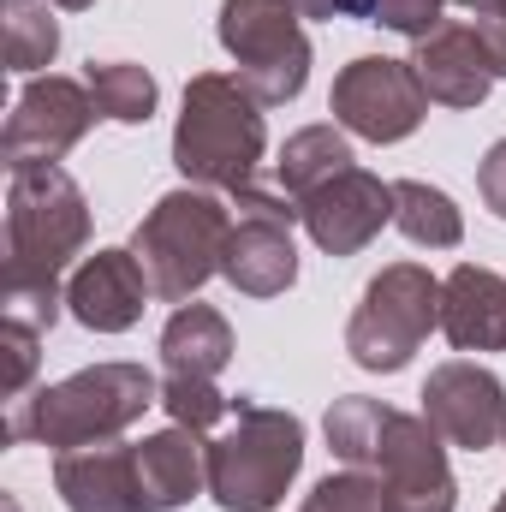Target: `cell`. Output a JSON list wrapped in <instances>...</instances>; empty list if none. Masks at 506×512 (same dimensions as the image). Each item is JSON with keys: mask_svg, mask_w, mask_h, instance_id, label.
Returning <instances> with one entry per match:
<instances>
[{"mask_svg": "<svg viewBox=\"0 0 506 512\" xmlns=\"http://www.w3.org/2000/svg\"><path fill=\"white\" fill-rule=\"evenodd\" d=\"M149 405H161V382L143 364L108 358V364L72 370L66 382H48L36 393H24V399H12L6 441H36V447H54V453L120 441L131 423H143Z\"/></svg>", "mask_w": 506, "mask_h": 512, "instance_id": "6da1fadb", "label": "cell"}, {"mask_svg": "<svg viewBox=\"0 0 506 512\" xmlns=\"http://www.w3.org/2000/svg\"><path fill=\"white\" fill-rule=\"evenodd\" d=\"M262 155H268V120L262 102L239 84V72H197L185 84L179 126H173V167L185 173V185L239 197L262 185L256 179Z\"/></svg>", "mask_w": 506, "mask_h": 512, "instance_id": "7a4b0ae2", "label": "cell"}, {"mask_svg": "<svg viewBox=\"0 0 506 512\" xmlns=\"http://www.w3.org/2000/svg\"><path fill=\"white\" fill-rule=\"evenodd\" d=\"M304 471V423L251 393L233 399V423L209 441V495L221 512H274Z\"/></svg>", "mask_w": 506, "mask_h": 512, "instance_id": "3957f363", "label": "cell"}, {"mask_svg": "<svg viewBox=\"0 0 506 512\" xmlns=\"http://www.w3.org/2000/svg\"><path fill=\"white\" fill-rule=\"evenodd\" d=\"M227 239H233V209L215 191L179 185V191L155 197V209L137 221L131 256L143 262V274H149L161 304H191L221 274Z\"/></svg>", "mask_w": 506, "mask_h": 512, "instance_id": "277c9868", "label": "cell"}, {"mask_svg": "<svg viewBox=\"0 0 506 512\" xmlns=\"http://www.w3.org/2000/svg\"><path fill=\"white\" fill-rule=\"evenodd\" d=\"M90 256V197L66 167L6 179V274L60 280Z\"/></svg>", "mask_w": 506, "mask_h": 512, "instance_id": "5b68a950", "label": "cell"}, {"mask_svg": "<svg viewBox=\"0 0 506 512\" xmlns=\"http://www.w3.org/2000/svg\"><path fill=\"white\" fill-rule=\"evenodd\" d=\"M435 328H441V280L423 262H387L346 322V352L370 376H399Z\"/></svg>", "mask_w": 506, "mask_h": 512, "instance_id": "8992f818", "label": "cell"}, {"mask_svg": "<svg viewBox=\"0 0 506 512\" xmlns=\"http://www.w3.org/2000/svg\"><path fill=\"white\" fill-rule=\"evenodd\" d=\"M215 36L239 66V84L262 108H286L304 96L316 54L304 36V12L292 0H221Z\"/></svg>", "mask_w": 506, "mask_h": 512, "instance_id": "52a82bcc", "label": "cell"}, {"mask_svg": "<svg viewBox=\"0 0 506 512\" xmlns=\"http://www.w3.org/2000/svg\"><path fill=\"white\" fill-rule=\"evenodd\" d=\"M96 96L84 78H66V72H36L0 131V155H6V173H24V167H60V155H72L90 126H96Z\"/></svg>", "mask_w": 506, "mask_h": 512, "instance_id": "ba28073f", "label": "cell"}, {"mask_svg": "<svg viewBox=\"0 0 506 512\" xmlns=\"http://www.w3.org/2000/svg\"><path fill=\"white\" fill-rule=\"evenodd\" d=\"M328 114L340 131H352L364 143H405L429 120V90L411 60L358 54L352 66H340V78L328 90Z\"/></svg>", "mask_w": 506, "mask_h": 512, "instance_id": "9c48e42d", "label": "cell"}, {"mask_svg": "<svg viewBox=\"0 0 506 512\" xmlns=\"http://www.w3.org/2000/svg\"><path fill=\"white\" fill-rule=\"evenodd\" d=\"M417 399H423V417L435 423V435L447 447H465V453L506 447V382L489 364L447 358V364L429 370Z\"/></svg>", "mask_w": 506, "mask_h": 512, "instance_id": "30bf717a", "label": "cell"}, {"mask_svg": "<svg viewBox=\"0 0 506 512\" xmlns=\"http://www.w3.org/2000/svg\"><path fill=\"white\" fill-rule=\"evenodd\" d=\"M376 477L387 489V512H453L459 483L447 465V441L423 411H393L387 441H381Z\"/></svg>", "mask_w": 506, "mask_h": 512, "instance_id": "8fae6325", "label": "cell"}, {"mask_svg": "<svg viewBox=\"0 0 506 512\" xmlns=\"http://www.w3.org/2000/svg\"><path fill=\"white\" fill-rule=\"evenodd\" d=\"M298 227L322 256H358L381 227H393V185L370 167H346L298 203Z\"/></svg>", "mask_w": 506, "mask_h": 512, "instance_id": "7c38bea8", "label": "cell"}, {"mask_svg": "<svg viewBox=\"0 0 506 512\" xmlns=\"http://www.w3.org/2000/svg\"><path fill=\"white\" fill-rule=\"evenodd\" d=\"M149 298H155V286H149L143 262L131 256V245L126 251L84 256L66 274V316L78 328H90V334H126V328H137Z\"/></svg>", "mask_w": 506, "mask_h": 512, "instance_id": "4fadbf2b", "label": "cell"}, {"mask_svg": "<svg viewBox=\"0 0 506 512\" xmlns=\"http://www.w3.org/2000/svg\"><path fill=\"white\" fill-rule=\"evenodd\" d=\"M411 66H417L429 102H441V108H483L495 90V66L477 42L471 18H441L429 36H417Z\"/></svg>", "mask_w": 506, "mask_h": 512, "instance_id": "5bb4252c", "label": "cell"}, {"mask_svg": "<svg viewBox=\"0 0 506 512\" xmlns=\"http://www.w3.org/2000/svg\"><path fill=\"white\" fill-rule=\"evenodd\" d=\"M54 495L66 501V512H149L143 477H137V447L126 441L54 453Z\"/></svg>", "mask_w": 506, "mask_h": 512, "instance_id": "9a60e30c", "label": "cell"}, {"mask_svg": "<svg viewBox=\"0 0 506 512\" xmlns=\"http://www.w3.org/2000/svg\"><path fill=\"white\" fill-rule=\"evenodd\" d=\"M221 280L245 298H280L298 280L292 221L280 215H233V239L221 256Z\"/></svg>", "mask_w": 506, "mask_h": 512, "instance_id": "2e32d148", "label": "cell"}, {"mask_svg": "<svg viewBox=\"0 0 506 512\" xmlns=\"http://www.w3.org/2000/svg\"><path fill=\"white\" fill-rule=\"evenodd\" d=\"M441 334L453 352H506V274L459 262L441 280Z\"/></svg>", "mask_w": 506, "mask_h": 512, "instance_id": "e0dca14e", "label": "cell"}, {"mask_svg": "<svg viewBox=\"0 0 506 512\" xmlns=\"http://www.w3.org/2000/svg\"><path fill=\"white\" fill-rule=\"evenodd\" d=\"M137 477H143V507L179 512L185 501L209 495V441L197 429H155L137 441Z\"/></svg>", "mask_w": 506, "mask_h": 512, "instance_id": "ac0fdd59", "label": "cell"}, {"mask_svg": "<svg viewBox=\"0 0 506 512\" xmlns=\"http://www.w3.org/2000/svg\"><path fill=\"white\" fill-rule=\"evenodd\" d=\"M161 364L167 376H203L215 382L233 364V322L215 304H173L167 328H161Z\"/></svg>", "mask_w": 506, "mask_h": 512, "instance_id": "d6986e66", "label": "cell"}, {"mask_svg": "<svg viewBox=\"0 0 506 512\" xmlns=\"http://www.w3.org/2000/svg\"><path fill=\"white\" fill-rule=\"evenodd\" d=\"M346 167H358V155H352V131L304 126V131H292V137L280 143V155H274V185H280L292 203H304L316 185L340 179Z\"/></svg>", "mask_w": 506, "mask_h": 512, "instance_id": "ffe728a7", "label": "cell"}, {"mask_svg": "<svg viewBox=\"0 0 506 512\" xmlns=\"http://www.w3.org/2000/svg\"><path fill=\"white\" fill-rule=\"evenodd\" d=\"M393 227L423 251H453L465 239L459 203L429 179H393Z\"/></svg>", "mask_w": 506, "mask_h": 512, "instance_id": "44dd1931", "label": "cell"}, {"mask_svg": "<svg viewBox=\"0 0 506 512\" xmlns=\"http://www.w3.org/2000/svg\"><path fill=\"white\" fill-rule=\"evenodd\" d=\"M84 84H90L102 120H114V126H149L155 120L161 84H155L149 66H137V60H90Z\"/></svg>", "mask_w": 506, "mask_h": 512, "instance_id": "7402d4cb", "label": "cell"}, {"mask_svg": "<svg viewBox=\"0 0 506 512\" xmlns=\"http://www.w3.org/2000/svg\"><path fill=\"white\" fill-rule=\"evenodd\" d=\"M387 423H393V405L364 399V393H346V399L328 405L322 435H328V447H334L340 465H352V471H376L381 441H387Z\"/></svg>", "mask_w": 506, "mask_h": 512, "instance_id": "603a6c76", "label": "cell"}, {"mask_svg": "<svg viewBox=\"0 0 506 512\" xmlns=\"http://www.w3.org/2000/svg\"><path fill=\"white\" fill-rule=\"evenodd\" d=\"M60 54V18L48 0H6V66L36 78Z\"/></svg>", "mask_w": 506, "mask_h": 512, "instance_id": "cb8c5ba5", "label": "cell"}, {"mask_svg": "<svg viewBox=\"0 0 506 512\" xmlns=\"http://www.w3.org/2000/svg\"><path fill=\"white\" fill-rule=\"evenodd\" d=\"M161 411H167L179 429L209 435L221 417H233V399L215 382H203V376H161Z\"/></svg>", "mask_w": 506, "mask_h": 512, "instance_id": "d4e9b609", "label": "cell"}, {"mask_svg": "<svg viewBox=\"0 0 506 512\" xmlns=\"http://www.w3.org/2000/svg\"><path fill=\"white\" fill-rule=\"evenodd\" d=\"M0 316L30 328V334H48L60 316H66V280H24V274H6L0 286Z\"/></svg>", "mask_w": 506, "mask_h": 512, "instance_id": "484cf974", "label": "cell"}, {"mask_svg": "<svg viewBox=\"0 0 506 512\" xmlns=\"http://www.w3.org/2000/svg\"><path fill=\"white\" fill-rule=\"evenodd\" d=\"M298 512H387V489H381L376 471H334V477H322L310 495H304V507Z\"/></svg>", "mask_w": 506, "mask_h": 512, "instance_id": "4316f807", "label": "cell"}, {"mask_svg": "<svg viewBox=\"0 0 506 512\" xmlns=\"http://www.w3.org/2000/svg\"><path fill=\"white\" fill-rule=\"evenodd\" d=\"M447 0H370V18L364 24H381V30H399V36H429L441 24Z\"/></svg>", "mask_w": 506, "mask_h": 512, "instance_id": "83f0119b", "label": "cell"}, {"mask_svg": "<svg viewBox=\"0 0 506 512\" xmlns=\"http://www.w3.org/2000/svg\"><path fill=\"white\" fill-rule=\"evenodd\" d=\"M42 334H30V328H18V322H6L0 328V352H6V399H24L30 382H36V364H42Z\"/></svg>", "mask_w": 506, "mask_h": 512, "instance_id": "f1b7e54d", "label": "cell"}, {"mask_svg": "<svg viewBox=\"0 0 506 512\" xmlns=\"http://www.w3.org/2000/svg\"><path fill=\"white\" fill-rule=\"evenodd\" d=\"M471 30H477V42L489 54L495 78H506V0H489L483 12H471Z\"/></svg>", "mask_w": 506, "mask_h": 512, "instance_id": "f546056e", "label": "cell"}, {"mask_svg": "<svg viewBox=\"0 0 506 512\" xmlns=\"http://www.w3.org/2000/svg\"><path fill=\"white\" fill-rule=\"evenodd\" d=\"M477 191H483L489 215L506 221V137H501V143H489V155L477 161Z\"/></svg>", "mask_w": 506, "mask_h": 512, "instance_id": "4dcf8cb0", "label": "cell"}, {"mask_svg": "<svg viewBox=\"0 0 506 512\" xmlns=\"http://www.w3.org/2000/svg\"><path fill=\"white\" fill-rule=\"evenodd\" d=\"M304 18H370V0H292Z\"/></svg>", "mask_w": 506, "mask_h": 512, "instance_id": "1f68e13d", "label": "cell"}, {"mask_svg": "<svg viewBox=\"0 0 506 512\" xmlns=\"http://www.w3.org/2000/svg\"><path fill=\"white\" fill-rule=\"evenodd\" d=\"M48 6H66V12H90L96 0H48Z\"/></svg>", "mask_w": 506, "mask_h": 512, "instance_id": "d6a6232c", "label": "cell"}, {"mask_svg": "<svg viewBox=\"0 0 506 512\" xmlns=\"http://www.w3.org/2000/svg\"><path fill=\"white\" fill-rule=\"evenodd\" d=\"M447 6H465V12H483L489 0H447Z\"/></svg>", "mask_w": 506, "mask_h": 512, "instance_id": "836d02e7", "label": "cell"}, {"mask_svg": "<svg viewBox=\"0 0 506 512\" xmlns=\"http://www.w3.org/2000/svg\"><path fill=\"white\" fill-rule=\"evenodd\" d=\"M495 512H506V489H501V501H495Z\"/></svg>", "mask_w": 506, "mask_h": 512, "instance_id": "e575fe53", "label": "cell"}]
</instances>
